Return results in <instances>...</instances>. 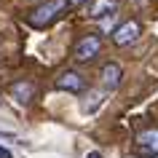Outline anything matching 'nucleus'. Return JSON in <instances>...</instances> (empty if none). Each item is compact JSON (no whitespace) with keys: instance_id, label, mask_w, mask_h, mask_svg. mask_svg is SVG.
I'll return each mask as SVG.
<instances>
[{"instance_id":"f257e3e1","label":"nucleus","mask_w":158,"mask_h":158,"mask_svg":"<svg viewBox=\"0 0 158 158\" xmlns=\"http://www.w3.org/2000/svg\"><path fill=\"white\" fill-rule=\"evenodd\" d=\"M67 0H46V3H40L35 11H30V16H27V22L32 27H38V30H43V27H51L56 19H62L67 14Z\"/></svg>"},{"instance_id":"f03ea898","label":"nucleus","mask_w":158,"mask_h":158,"mask_svg":"<svg viewBox=\"0 0 158 158\" xmlns=\"http://www.w3.org/2000/svg\"><path fill=\"white\" fill-rule=\"evenodd\" d=\"M134 150L145 158H153L158 156V126L153 129H142L137 137H134Z\"/></svg>"},{"instance_id":"7ed1b4c3","label":"nucleus","mask_w":158,"mask_h":158,"mask_svg":"<svg viewBox=\"0 0 158 158\" xmlns=\"http://www.w3.org/2000/svg\"><path fill=\"white\" fill-rule=\"evenodd\" d=\"M99 51H102V38H99V35H86V38L78 40V46H75L73 54H75L78 62H91Z\"/></svg>"},{"instance_id":"20e7f679","label":"nucleus","mask_w":158,"mask_h":158,"mask_svg":"<svg viewBox=\"0 0 158 158\" xmlns=\"http://www.w3.org/2000/svg\"><path fill=\"white\" fill-rule=\"evenodd\" d=\"M139 35H142V24L137 22V19H129V22H123L121 27H115L113 43H115V46H131Z\"/></svg>"},{"instance_id":"39448f33","label":"nucleus","mask_w":158,"mask_h":158,"mask_svg":"<svg viewBox=\"0 0 158 158\" xmlns=\"http://www.w3.org/2000/svg\"><path fill=\"white\" fill-rule=\"evenodd\" d=\"M56 89L59 91H70V94H81L86 91V78L81 73H75V70H67L56 78Z\"/></svg>"},{"instance_id":"423d86ee","label":"nucleus","mask_w":158,"mask_h":158,"mask_svg":"<svg viewBox=\"0 0 158 158\" xmlns=\"http://www.w3.org/2000/svg\"><path fill=\"white\" fill-rule=\"evenodd\" d=\"M102 86L107 89V91H115L118 86H121V81H123V70H121V64H115V62H107V64L102 67Z\"/></svg>"},{"instance_id":"0eeeda50","label":"nucleus","mask_w":158,"mask_h":158,"mask_svg":"<svg viewBox=\"0 0 158 158\" xmlns=\"http://www.w3.org/2000/svg\"><path fill=\"white\" fill-rule=\"evenodd\" d=\"M118 11V0H94L89 6V16L91 19H105V16H113Z\"/></svg>"},{"instance_id":"6e6552de","label":"nucleus","mask_w":158,"mask_h":158,"mask_svg":"<svg viewBox=\"0 0 158 158\" xmlns=\"http://www.w3.org/2000/svg\"><path fill=\"white\" fill-rule=\"evenodd\" d=\"M11 97L19 102V105H30L35 99V86L30 81H19V83L11 86Z\"/></svg>"},{"instance_id":"1a4fd4ad","label":"nucleus","mask_w":158,"mask_h":158,"mask_svg":"<svg viewBox=\"0 0 158 158\" xmlns=\"http://www.w3.org/2000/svg\"><path fill=\"white\" fill-rule=\"evenodd\" d=\"M0 158H14V153H11V150H6L3 145H0Z\"/></svg>"},{"instance_id":"9d476101","label":"nucleus","mask_w":158,"mask_h":158,"mask_svg":"<svg viewBox=\"0 0 158 158\" xmlns=\"http://www.w3.org/2000/svg\"><path fill=\"white\" fill-rule=\"evenodd\" d=\"M86 0H67V6H70V8H75V6H83Z\"/></svg>"},{"instance_id":"9b49d317","label":"nucleus","mask_w":158,"mask_h":158,"mask_svg":"<svg viewBox=\"0 0 158 158\" xmlns=\"http://www.w3.org/2000/svg\"><path fill=\"white\" fill-rule=\"evenodd\" d=\"M86 158H102V153H97V150H91V153H89Z\"/></svg>"},{"instance_id":"f8f14e48","label":"nucleus","mask_w":158,"mask_h":158,"mask_svg":"<svg viewBox=\"0 0 158 158\" xmlns=\"http://www.w3.org/2000/svg\"><path fill=\"white\" fill-rule=\"evenodd\" d=\"M153 158H158V156H153Z\"/></svg>"}]
</instances>
